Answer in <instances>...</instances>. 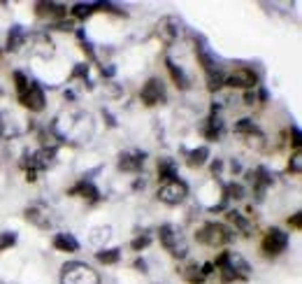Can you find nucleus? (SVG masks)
Returning <instances> with one entry per match:
<instances>
[{
    "label": "nucleus",
    "mask_w": 302,
    "mask_h": 284,
    "mask_svg": "<svg viewBox=\"0 0 302 284\" xmlns=\"http://www.w3.org/2000/svg\"><path fill=\"white\" fill-rule=\"evenodd\" d=\"M195 59H198L200 68L205 72L207 88H209V91H219L225 82L223 66L219 63V59L214 56V51L209 49V44H207L202 38H195Z\"/></svg>",
    "instance_id": "1"
},
{
    "label": "nucleus",
    "mask_w": 302,
    "mask_h": 284,
    "mask_svg": "<svg viewBox=\"0 0 302 284\" xmlns=\"http://www.w3.org/2000/svg\"><path fill=\"white\" fill-rule=\"evenodd\" d=\"M56 154H59V149L56 147H40L38 152H33V154H26L23 161H21V166L26 170V179L28 182H35L38 179V173L42 170H49V168L56 163Z\"/></svg>",
    "instance_id": "2"
},
{
    "label": "nucleus",
    "mask_w": 302,
    "mask_h": 284,
    "mask_svg": "<svg viewBox=\"0 0 302 284\" xmlns=\"http://www.w3.org/2000/svg\"><path fill=\"white\" fill-rule=\"evenodd\" d=\"M235 233L228 228L225 224H219V221H207L202 224L198 231H195V240L200 242V245L205 247H225L228 242H233Z\"/></svg>",
    "instance_id": "3"
},
{
    "label": "nucleus",
    "mask_w": 302,
    "mask_h": 284,
    "mask_svg": "<svg viewBox=\"0 0 302 284\" xmlns=\"http://www.w3.org/2000/svg\"><path fill=\"white\" fill-rule=\"evenodd\" d=\"M60 284H100V275L84 261H68L60 268Z\"/></svg>",
    "instance_id": "4"
},
{
    "label": "nucleus",
    "mask_w": 302,
    "mask_h": 284,
    "mask_svg": "<svg viewBox=\"0 0 302 284\" xmlns=\"http://www.w3.org/2000/svg\"><path fill=\"white\" fill-rule=\"evenodd\" d=\"M158 240H161V245L165 247V252H170V256H175V259H184L188 254V245H186L184 235H181V231L175 224L161 226L158 228Z\"/></svg>",
    "instance_id": "5"
},
{
    "label": "nucleus",
    "mask_w": 302,
    "mask_h": 284,
    "mask_svg": "<svg viewBox=\"0 0 302 284\" xmlns=\"http://www.w3.org/2000/svg\"><path fill=\"white\" fill-rule=\"evenodd\" d=\"M223 87H230V88H244V91H251V88H258L261 87V77L254 68H246V66H240L235 68L230 75H225V82Z\"/></svg>",
    "instance_id": "6"
},
{
    "label": "nucleus",
    "mask_w": 302,
    "mask_h": 284,
    "mask_svg": "<svg viewBox=\"0 0 302 284\" xmlns=\"http://www.w3.org/2000/svg\"><path fill=\"white\" fill-rule=\"evenodd\" d=\"M17 98H19L21 105H23L26 109H30V112H42V109L47 108L44 91H42V87H40V82H35V79H30L28 87L23 88L21 93H17Z\"/></svg>",
    "instance_id": "7"
},
{
    "label": "nucleus",
    "mask_w": 302,
    "mask_h": 284,
    "mask_svg": "<svg viewBox=\"0 0 302 284\" xmlns=\"http://www.w3.org/2000/svg\"><path fill=\"white\" fill-rule=\"evenodd\" d=\"M186 196H188V184L181 182V179H175V182H165V184L158 186L156 198L165 205H179L184 203Z\"/></svg>",
    "instance_id": "8"
},
{
    "label": "nucleus",
    "mask_w": 302,
    "mask_h": 284,
    "mask_svg": "<svg viewBox=\"0 0 302 284\" xmlns=\"http://www.w3.org/2000/svg\"><path fill=\"white\" fill-rule=\"evenodd\" d=\"M286 247H288V233L282 231V228H270L263 235L261 249H263L265 256H279L286 252Z\"/></svg>",
    "instance_id": "9"
},
{
    "label": "nucleus",
    "mask_w": 302,
    "mask_h": 284,
    "mask_svg": "<svg viewBox=\"0 0 302 284\" xmlns=\"http://www.w3.org/2000/svg\"><path fill=\"white\" fill-rule=\"evenodd\" d=\"M167 98L165 93V87H163V82L158 77H151L144 82V87L140 91V100L144 103L146 108H156V105H163Z\"/></svg>",
    "instance_id": "10"
},
{
    "label": "nucleus",
    "mask_w": 302,
    "mask_h": 284,
    "mask_svg": "<svg viewBox=\"0 0 302 284\" xmlns=\"http://www.w3.org/2000/svg\"><path fill=\"white\" fill-rule=\"evenodd\" d=\"M146 161V152L142 149H126L119 154V170L123 173H140L144 168Z\"/></svg>",
    "instance_id": "11"
},
{
    "label": "nucleus",
    "mask_w": 302,
    "mask_h": 284,
    "mask_svg": "<svg viewBox=\"0 0 302 284\" xmlns=\"http://www.w3.org/2000/svg\"><path fill=\"white\" fill-rule=\"evenodd\" d=\"M223 121H221V117H219V108L216 105H212V112H209V117L202 121V135H205V140H209V142H219L221 140V135H223Z\"/></svg>",
    "instance_id": "12"
},
{
    "label": "nucleus",
    "mask_w": 302,
    "mask_h": 284,
    "mask_svg": "<svg viewBox=\"0 0 302 284\" xmlns=\"http://www.w3.org/2000/svg\"><path fill=\"white\" fill-rule=\"evenodd\" d=\"M68 196H77V198H84V200H91V203H98V200H100V191H98V186L91 182V177L84 175L77 184L68 189Z\"/></svg>",
    "instance_id": "13"
},
{
    "label": "nucleus",
    "mask_w": 302,
    "mask_h": 284,
    "mask_svg": "<svg viewBox=\"0 0 302 284\" xmlns=\"http://www.w3.org/2000/svg\"><path fill=\"white\" fill-rule=\"evenodd\" d=\"M179 35H181V21L177 17H163L158 21V38L165 44H172Z\"/></svg>",
    "instance_id": "14"
},
{
    "label": "nucleus",
    "mask_w": 302,
    "mask_h": 284,
    "mask_svg": "<svg viewBox=\"0 0 302 284\" xmlns=\"http://www.w3.org/2000/svg\"><path fill=\"white\" fill-rule=\"evenodd\" d=\"M35 14L42 17V19H49V21H63L68 17V10H65V5H60V2H38L35 5Z\"/></svg>",
    "instance_id": "15"
},
{
    "label": "nucleus",
    "mask_w": 302,
    "mask_h": 284,
    "mask_svg": "<svg viewBox=\"0 0 302 284\" xmlns=\"http://www.w3.org/2000/svg\"><path fill=\"white\" fill-rule=\"evenodd\" d=\"M251 182H254V194H256V198L261 200V198L265 196V191H267V186H272L274 175L265 166H258L254 173H251Z\"/></svg>",
    "instance_id": "16"
},
{
    "label": "nucleus",
    "mask_w": 302,
    "mask_h": 284,
    "mask_svg": "<svg viewBox=\"0 0 302 284\" xmlns=\"http://www.w3.org/2000/svg\"><path fill=\"white\" fill-rule=\"evenodd\" d=\"M51 212L47 210V205H42V203H35V205H28L26 207V219H28L30 224H35L38 228L42 231H47L49 226H51Z\"/></svg>",
    "instance_id": "17"
},
{
    "label": "nucleus",
    "mask_w": 302,
    "mask_h": 284,
    "mask_svg": "<svg viewBox=\"0 0 302 284\" xmlns=\"http://www.w3.org/2000/svg\"><path fill=\"white\" fill-rule=\"evenodd\" d=\"M158 179H161V184L179 179V173H177V163H175V158H170V156L158 158Z\"/></svg>",
    "instance_id": "18"
},
{
    "label": "nucleus",
    "mask_w": 302,
    "mask_h": 284,
    "mask_svg": "<svg viewBox=\"0 0 302 284\" xmlns=\"http://www.w3.org/2000/svg\"><path fill=\"white\" fill-rule=\"evenodd\" d=\"M165 68H167V72H170L172 82H175L181 91H186V88H188V84H191V79H188V75L184 72V68H181V66H177L170 56H165Z\"/></svg>",
    "instance_id": "19"
},
{
    "label": "nucleus",
    "mask_w": 302,
    "mask_h": 284,
    "mask_svg": "<svg viewBox=\"0 0 302 284\" xmlns=\"http://www.w3.org/2000/svg\"><path fill=\"white\" fill-rule=\"evenodd\" d=\"M54 247H56L59 252L75 254V252H79V240L72 233H56L54 235Z\"/></svg>",
    "instance_id": "20"
},
{
    "label": "nucleus",
    "mask_w": 302,
    "mask_h": 284,
    "mask_svg": "<svg viewBox=\"0 0 302 284\" xmlns=\"http://www.w3.org/2000/svg\"><path fill=\"white\" fill-rule=\"evenodd\" d=\"M26 38H28L26 28H23V26H19V23H14V26H12V30H10V35H7V44H5V49H7V51H19L21 47H23Z\"/></svg>",
    "instance_id": "21"
},
{
    "label": "nucleus",
    "mask_w": 302,
    "mask_h": 284,
    "mask_svg": "<svg viewBox=\"0 0 302 284\" xmlns=\"http://www.w3.org/2000/svg\"><path fill=\"white\" fill-rule=\"evenodd\" d=\"M225 219H228V221H230V224H233L242 235H251V231H254L251 221H249V219H246L242 212H237V210H230V212L225 215Z\"/></svg>",
    "instance_id": "22"
},
{
    "label": "nucleus",
    "mask_w": 302,
    "mask_h": 284,
    "mask_svg": "<svg viewBox=\"0 0 302 284\" xmlns=\"http://www.w3.org/2000/svg\"><path fill=\"white\" fill-rule=\"evenodd\" d=\"M207 158H209V147H205V145L186 152V163L191 168H202L207 163Z\"/></svg>",
    "instance_id": "23"
},
{
    "label": "nucleus",
    "mask_w": 302,
    "mask_h": 284,
    "mask_svg": "<svg viewBox=\"0 0 302 284\" xmlns=\"http://www.w3.org/2000/svg\"><path fill=\"white\" fill-rule=\"evenodd\" d=\"M96 259L105 265L119 263V261H121V249H119V247H112V249H105V247H102L100 252H96Z\"/></svg>",
    "instance_id": "24"
},
{
    "label": "nucleus",
    "mask_w": 302,
    "mask_h": 284,
    "mask_svg": "<svg viewBox=\"0 0 302 284\" xmlns=\"http://www.w3.org/2000/svg\"><path fill=\"white\" fill-rule=\"evenodd\" d=\"M256 131H261L258 128V124H256L254 119H249V117H244V119H240L237 124H235V133L237 135H251V133H256Z\"/></svg>",
    "instance_id": "25"
},
{
    "label": "nucleus",
    "mask_w": 302,
    "mask_h": 284,
    "mask_svg": "<svg viewBox=\"0 0 302 284\" xmlns=\"http://www.w3.org/2000/svg\"><path fill=\"white\" fill-rule=\"evenodd\" d=\"M244 140H246V145L251 149H256V152H261V149L265 147V135L261 133V131H256V133H251V135H244Z\"/></svg>",
    "instance_id": "26"
},
{
    "label": "nucleus",
    "mask_w": 302,
    "mask_h": 284,
    "mask_svg": "<svg viewBox=\"0 0 302 284\" xmlns=\"http://www.w3.org/2000/svg\"><path fill=\"white\" fill-rule=\"evenodd\" d=\"M302 173V154H300V149L298 152H293V156L291 161H288V175H300Z\"/></svg>",
    "instance_id": "27"
},
{
    "label": "nucleus",
    "mask_w": 302,
    "mask_h": 284,
    "mask_svg": "<svg viewBox=\"0 0 302 284\" xmlns=\"http://www.w3.org/2000/svg\"><path fill=\"white\" fill-rule=\"evenodd\" d=\"M17 245V233H10V231H2L0 233V254L5 252V249H10V247Z\"/></svg>",
    "instance_id": "28"
},
{
    "label": "nucleus",
    "mask_w": 302,
    "mask_h": 284,
    "mask_svg": "<svg viewBox=\"0 0 302 284\" xmlns=\"http://www.w3.org/2000/svg\"><path fill=\"white\" fill-rule=\"evenodd\" d=\"M77 38H79V42H81V49H84V51L88 54V59H91V61H96V51H93V44H91V40L86 38V33H84V30L79 28V30H77Z\"/></svg>",
    "instance_id": "29"
},
{
    "label": "nucleus",
    "mask_w": 302,
    "mask_h": 284,
    "mask_svg": "<svg viewBox=\"0 0 302 284\" xmlns=\"http://www.w3.org/2000/svg\"><path fill=\"white\" fill-rule=\"evenodd\" d=\"M151 245V235L149 233H142V235H137L135 240L130 242V247H133V252H142V249H146V247Z\"/></svg>",
    "instance_id": "30"
},
{
    "label": "nucleus",
    "mask_w": 302,
    "mask_h": 284,
    "mask_svg": "<svg viewBox=\"0 0 302 284\" xmlns=\"http://www.w3.org/2000/svg\"><path fill=\"white\" fill-rule=\"evenodd\" d=\"M77 77H81L86 84H91V82H88V66H86V63H77V66H75V70L70 72V79H77Z\"/></svg>",
    "instance_id": "31"
},
{
    "label": "nucleus",
    "mask_w": 302,
    "mask_h": 284,
    "mask_svg": "<svg viewBox=\"0 0 302 284\" xmlns=\"http://www.w3.org/2000/svg\"><path fill=\"white\" fill-rule=\"evenodd\" d=\"M93 233H96V235H91V240H93V242H100V240H105V242H107L109 235H112V228H109V226H105V228H96Z\"/></svg>",
    "instance_id": "32"
},
{
    "label": "nucleus",
    "mask_w": 302,
    "mask_h": 284,
    "mask_svg": "<svg viewBox=\"0 0 302 284\" xmlns=\"http://www.w3.org/2000/svg\"><path fill=\"white\" fill-rule=\"evenodd\" d=\"M291 135H293V147H295V152H298L300 145H302V135H300V128L295 126V124L291 126Z\"/></svg>",
    "instance_id": "33"
},
{
    "label": "nucleus",
    "mask_w": 302,
    "mask_h": 284,
    "mask_svg": "<svg viewBox=\"0 0 302 284\" xmlns=\"http://www.w3.org/2000/svg\"><path fill=\"white\" fill-rule=\"evenodd\" d=\"M288 226H293L295 231H300L302 228V212H295V215L288 219Z\"/></svg>",
    "instance_id": "34"
},
{
    "label": "nucleus",
    "mask_w": 302,
    "mask_h": 284,
    "mask_svg": "<svg viewBox=\"0 0 302 284\" xmlns=\"http://www.w3.org/2000/svg\"><path fill=\"white\" fill-rule=\"evenodd\" d=\"M256 100H258V93H256L254 88L251 91H244V105H254Z\"/></svg>",
    "instance_id": "35"
},
{
    "label": "nucleus",
    "mask_w": 302,
    "mask_h": 284,
    "mask_svg": "<svg viewBox=\"0 0 302 284\" xmlns=\"http://www.w3.org/2000/svg\"><path fill=\"white\" fill-rule=\"evenodd\" d=\"M54 28H56V30H72L75 26H72V21H56V23H54Z\"/></svg>",
    "instance_id": "36"
},
{
    "label": "nucleus",
    "mask_w": 302,
    "mask_h": 284,
    "mask_svg": "<svg viewBox=\"0 0 302 284\" xmlns=\"http://www.w3.org/2000/svg\"><path fill=\"white\" fill-rule=\"evenodd\" d=\"M100 72H102V77H114V72H117V70L112 68V66H107V68L102 66V68H100Z\"/></svg>",
    "instance_id": "37"
},
{
    "label": "nucleus",
    "mask_w": 302,
    "mask_h": 284,
    "mask_svg": "<svg viewBox=\"0 0 302 284\" xmlns=\"http://www.w3.org/2000/svg\"><path fill=\"white\" fill-rule=\"evenodd\" d=\"M221 168H223V161H214V163H212V173H214V175L219 177V173H221Z\"/></svg>",
    "instance_id": "38"
},
{
    "label": "nucleus",
    "mask_w": 302,
    "mask_h": 284,
    "mask_svg": "<svg viewBox=\"0 0 302 284\" xmlns=\"http://www.w3.org/2000/svg\"><path fill=\"white\" fill-rule=\"evenodd\" d=\"M135 268L140 270V273H146V263H144V259H137V261H135Z\"/></svg>",
    "instance_id": "39"
},
{
    "label": "nucleus",
    "mask_w": 302,
    "mask_h": 284,
    "mask_svg": "<svg viewBox=\"0 0 302 284\" xmlns=\"http://www.w3.org/2000/svg\"><path fill=\"white\" fill-rule=\"evenodd\" d=\"M5 135V121H2V114H0V140Z\"/></svg>",
    "instance_id": "40"
},
{
    "label": "nucleus",
    "mask_w": 302,
    "mask_h": 284,
    "mask_svg": "<svg viewBox=\"0 0 302 284\" xmlns=\"http://www.w3.org/2000/svg\"><path fill=\"white\" fill-rule=\"evenodd\" d=\"M230 168H233V173H240V170H242V166H240L237 161H233V163H230Z\"/></svg>",
    "instance_id": "41"
},
{
    "label": "nucleus",
    "mask_w": 302,
    "mask_h": 284,
    "mask_svg": "<svg viewBox=\"0 0 302 284\" xmlns=\"http://www.w3.org/2000/svg\"><path fill=\"white\" fill-rule=\"evenodd\" d=\"M2 93H5V91H2V87H0V96H2Z\"/></svg>",
    "instance_id": "42"
},
{
    "label": "nucleus",
    "mask_w": 302,
    "mask_h": 284,
    "mask_svg": "<svg viewBox=\"0 0 302 284\" xmlns=\"http://www.w3.org/2000/svg\"><path fill=\"white\" fill-rule=\"evenodd\" d=\"M0 284H5V282H0Z\"/></svg>",
    "instance_id": "43"
}]
</instances>
